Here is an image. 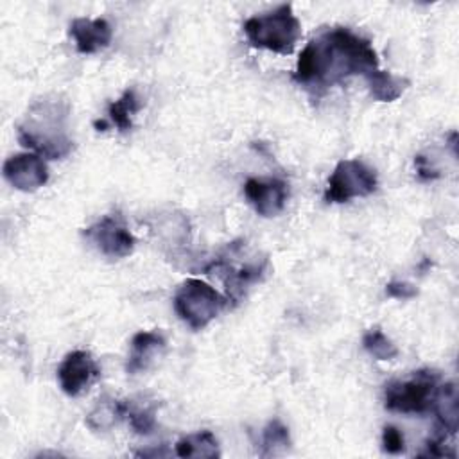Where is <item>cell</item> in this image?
<instances>
[{
    "label": "cell",
    "mask_w": 459,
    "mask_h": 459,
    "mask_svg": "<svg viewBox=\"0 0 459 459\" xmlns=\"http://www.w3.org/2000/svg\"><path fill=\"white\" fill-rule=\"evenodd\" d=\"M378 68V56L371 41L348 27H332L314 36L301 50L292 79L312 97L351 75H368Z\"/></svg>",
    "instance_id": "cell-1"
},
{
    "label": "cell",
    "mask_w": 459,
    "mask_h": 459,
    "mask_svg": "<svg viewBox=\"0 0 459 459\" xmlns=\"http://www.w3.org/2000/svg\"><path fill=\"white\" fill-rule=\"evenodd\" d=\"M68 106L61 100H38L18 126V142L36 154L57 160L66 156L74 143L66 134Z\"/></svg>",
    "instance_id": "cell-2"
},
{
    "label": "cell",
    "mask_w": 459,
    "mask_h": 459,
    "mask_svg": "<svg viewBox=\"0 0 459 459\" xmlns=\"http://www.w3.org/2000/svg\"><path fill=\"white\" fill-rule=\"evenodd\" d=\"M251 47L276 54H290L301 38V23L290 4H281L269 13L251 16L242 25Z\"/></svg>",
    "instance_id": "cell-3"
},
{
    "label": "cell",
    "mask_w": 459,
    "mask_h": 459,
    "mask_svg": "<svg viewBox=\"0 0 459 459\" xmlns=\"http://www.w3.org/2000/svg\"><path fill=\"white\" fill-rule=\"evenodd\" d=\"M439 384V373L432 369L414 371L405 380H391L384 385V407L403 414H425L434 407Z\"/></svg>",
    "instance_id": "cell-4"
},
{
    "label": "cell",
    "mask_w": 459,
    "mask_h": 459,
    "mask_svg": "<svg viewBox=\"0 0 459 459\" xmlns=\"http://www.w3.org/2000/svg\"><path fill=\"white\" fill-rule=\"evenodd\" d=\"M174 310L192 330L208 326L226 307L228 298L203 280L188 278L174 294Z\"/></svg>",
    "instance_id": "cell-5"
},
{
    "label": "cell",
    "mask_w": 459,
    "mask_h": 459,
    "mask_svg": "<svg viewBox=\"0 0 459 459\" xmlns=\"http://www.w3.org/2000/svg\"><path fill=\"white\" fill-rule=\"evenodd\" d=\"M242 244L231 242L215 260L210 262V265L204 267V273L219 274L226 285L228 299L238 301L246 289L253 283H256L264 274L267 267V258L258 260H240Z\"/></svg>",
    "instance_id": "cell-6"
},
{
    "label": "cell",
    "mask_w": 459,
    "mask_h": 459,
    "mask_svg": "<svg viewBox=\"0 0 459 459\" xmlns=\"http://www.w3.org/2000/svg\"><path fill=\"white\" fill-rule=\"evenodd\" d=\"M378 186L377 172L362 160H341L328 178L325 201L348 203L353 197H366Z\"/></svg>",
    "instance_id": "cell-7"
},
{
    "label": "cell",
    "mask_w": 459,
    "mask_h": 459,
    "mask_svg": "<svg viewBox=\"0 0 459 459\" xmlns=\"http://www.w3.org/2000/svg\"><path fill=\"white\" fill-rule=\"evenodd\" d=\"M84 237L109 258H124L134 249V237L120 215L100 217L84 230Z\"/></svg>",
    "instance_id": "cell-8"
},
{
    "label": "cell",
    "mask_w": 459,
    "mask_h": 459,
    "mask_svg": "<svg viewBox=\"0 0 459 459\" xmlns=\"http://www.w3.org/2000/svg\"><path fill=\"white\" fill-rule=\"evenodd\" d=\"M4 179L16 190L34 192L48 181V167L36 152H18L9 156L2 167Z\"/></svg>",
    "instance_id": "cell-9"
},
{
    "label": "cell",
    "mask_w": 459,
    "mask_h": 459,
    "mask_svg": "<svg viewBox=\"0 0 459 459\" xmlns=\"http://www.w3.org/2000/svg\"><path fill=\"white\" fill-rule=\"evenodd\" d=\"M100 369L90 351L74 350L70 351L57 368V380L61 391L68 396L81 394L97 377Z\"/></svg>",
    "instance_id": "cell-10"
},
{
    "label": "cell",
    "mask_w": 459,
    "mask_h": 459,
    "mask_svg": "<svg viewBox=\"0 0 459 459\" xmlns=\"http://www.w3.org/2000/svg\"><path fill=\"white\" fill-rule=\"evenodd\" d=\"M244 195L258 215L274 217L285 208L289 188L287 183L278 178H249L244 183Z\"/></svg>",
    "instance_id": "cell-11"
},
{
    "label": "cell",
    "mask_w": 459,
    "mask_h": 459,
    "mask_svg": "<svg viewBox=\"0 0 459 459\" xmlns=\"http://www.w3.org/2000/svg\"><path fill=\"white\" fill-rule=\"evenodd\" d=\"M68 32L81 54H95L106 48L113 38V29L106 18H75L72 20Z\"/></svg>",
    "instance_id": "cell-12"
},
{
    "label": "cell",
    "mask_w": 459,
    "mask_h": 459,
    "mask_svg": "<svg viewBox=\"0 0 459 459\" xmlns=\"http://www.w3.org/2000/svg\"><path fill=\"white\" fill-rule=\"evenodd\" d=\"M165 337L160 332L142 330L131 339V351L126 362V371L129 375H136L140 371L149 369L154 360L165 351Z\"/></svg>",
    "instance_id": "cell-13"
},
{
    "label": "cell",
    "mask_w": 459,
    "mask_h": 459,
    "mask_svg": "<svg viewBox=\"0 0 459 459\" xmlns=\"http://www.w3.org/2000/svg\"><path fill=\"white\" fill-rule=\"evenodd\" d=\"M432 411L437 416L439 429L445 434L454 436L459 429V396H457V387L454 382L439 384Z\"/></svg>",
    "instance_id": "cell-14"
},
{
    "label": "cell",
    "mask_w": 459,
    "mask_h": 459,
    "mask_svg": "<svg viewBox=\"0 0 459 459\" xmlns=\"http://www.w3.org/2000/svg\"><path fill=\"white\" fill-rule=\"evenodd\" d=\"M368 81L369 95L378 102H393L402 97V93L409 86V79L394 75L391 72L375 68L368 75H364Z\"/></svg>",
    "instance_id": "cell-15"
},
{
    "label": "cell",
    "mask_w": 459,
    "mask_h": 459,
    "mask_svg": "<svg viewBox=\"0 0 459 459\" xmlns=\"http://www.w3.org/2000/svg\"><path fill=\"white\" fill-rule=\"evenodd\" d=\"M124 420L129 421L131 429L136 434H151L156 427V400L147 398H131L122 400Z\"/></svg>",
    "instance_id": "cell-16"
},
{
    "label": "cell",
    "mask_w": 459,
    "mask_h": 459,
    "mask_svg": "<svg viewBox=\"0 0 459 459\" xmlns=\"http://www.w3.org/2000/svg\"><path fill=\"white\" fill-rule=\"evenodd\" d=\"M176 455L178 457H208L215 459L221 455L219 441L210 430H201L181 437L176 443Z\"/></svg>",
    "instance_id": "cell-17"
},
{
    "label": "cell",
    "mask_w": 459,
    "mask_h": 459,
    "mask_svg": "<svg viewBox=\"0 0 459 459\" xmlns=\"http://www.w3.org/2000/svg\"><path fill=\"white\" fill-rule=\"evenodd\" d=\"M124 420L122 400L102 396L86 416V425L93 430H108Z\"/></svg>",
    "instance_id": "cell-18"
},
{
    "label": "cell",
    "mask_w": 459,
    "mask_h": 459,
    "mask_svg": "<svg viewBox=\"0 0 459 459\" xmlns=\"http://www.w3.org/2000/svg\"><path fill=\"white\" fill-rule=\"evenodd\" d=\"M140 108L142 104H140V99L136 97L134 88H127L120 99L109 102L108 115L120 131H129L133 127V117L134 113L140 111Z\"/></svg>",
    "instance_id": "cell-19"
},
{
    "label": "cell",
    "mask_w": 459,
    "mask_h": 459,
    "mask_svg": "<svg viewBox=\"0 0 459 459\" xmlns=\"http://www.w3.org/2000/svg\"><path fill=\"white\" fill-rule=\"evenodd\" d=\"M290 446L289 429L280 420H271L262 430V455H280Z\"/></svg>",
    "instance_id": "cell-20"
},
{
    "label": "cell",
    "mask_w": 459,
    "mask_h": 459,
    "mask_svg": "<svg viewBox=\"0 0 459 459\" xmlns=\"http://www.w3.org/2000/svg\"><path fill=\"white\" fill-rule=\"evenodd\" d=\"M362 346L377 360H393L398 355L396 344L382 332L380 326H373L362 335Z\"/></svg>",
    "instance_id": "cell-21"
},
{
    "label": "cell",
    "mask_w": 459,
    "mask_h": 459,
    "mask_svg": "<svg viewBox=\"0 0 459 459\" xmlns=\"http://www.w3.org/2000/svg\"><path fill=\"white\" fill-rule=\"evenodd\" d=\"M382 448L387 454H402L405 450V437L398 427L385 425L382 429Z\"/></svg>",
    "instance_id": "cell-22"
},
{
    "label": "cell",
    "mask_w": 459,
    "mask_h": 459,
    "mask_svg": "<svg viewBox=\"0 0 459 459\" xmlns=\"http://www.w3.org/2000/svg\"><path fill=\"white\" fill-rule=\"evenodd\" d=\"M385 294L394 299H412L418 296V289L409 281L393 280L385 285Z\"/></svg>",
    "instance_id": "cell-23"
},
{
    "label": "cell",
    "mask_w": 459,
    "mask_h": 459,
    "mask_svg": "<svg viewBox=\"0 0 459 459\" xmlns=\"http://www.w3.org/2000/svg\"><path fill=\"white\" fill-rule=\"evenodd\" d=\"M425 445H427V455H432V457H455V452L452 448H448V445H445V432L427 439Z\"/></svg>",
    "instance_id": "cell-24"
},
{
    "label": "cell",
    "mask_w": 459,
    "mask_h": 459,
    "mask_svg": "<svg viewBox=\"0 0 459 459\" xmlns=\"http://www.w3.org/2000/svg\"><path fill=\"white\" fill-rule=\"evenodd\" d=\"M414 165H416L418 176H420L421 179H436V178H439V170L430 165L429 158L418 154V156L414 158Z\"/></svg>",
    "instance_id": "cell-25"
}]
</instances>
